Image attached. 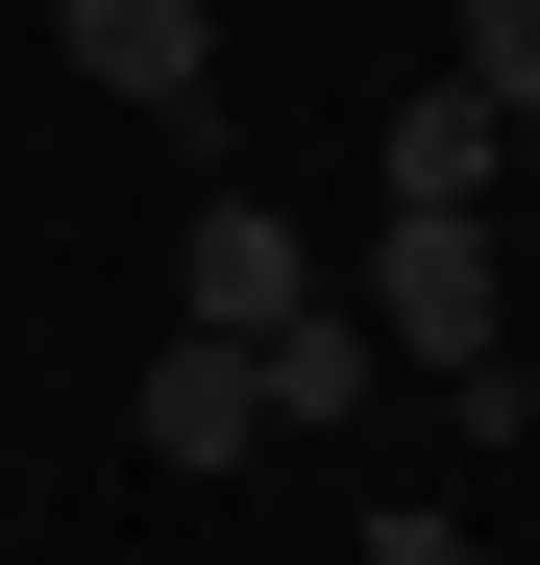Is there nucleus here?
Masks as SVG:
<instances>
[{"mask_svg":"<svg viewBox=\"0 0 540 565\" xmlns=\"http://www.w3.org/2000/svg\"><path fill=\"white\" fill-rule=\"evenodd\" d=\"M369 565H492V541L467 516H369Z\"/></svg>","mask_w":540,"mask_h":565,"instance_id":"obj_8","label":"nucleus"},{"mask_svg":"<svg viewBox=\"0 0 540 565\" xmlns=\"http://www.w3.org/2000/svg\"><path fill=\"white\" fill-rule=\"evenodd\" d=\"M442 74H467L492 124H540V0H467V50H442Z\"/></svg>","mask_w":540,"mask_h":565,"instance_id":"obj_7","label":"nucleus"},{"mask_svg":"<svg viewBox=\"0 0 540 565\" xmlns=\"http://www.w3.org/2000/svg\"><path fill=\"white\" fill-rule=\"evenodd\" d=\"M492 172H516V124L467 99V74H418L393 99V222H492Z\"/></svg>","mask_w":540,"mask_h":565,"instance_id":"obj_5","label":"nucleus"},{"mask_svg":"<svg viewBox=\"0 0 540 565\" xmlns=\"http://www.w3.org/2000/svg\"><path fill=\"white\" fill-rule=\"evenodd\" d=\"M369 344L442 369V394L516 369V270H492V222H393V246H369Z\"/></svg>","mask_w":540,"mask_h":565,"instance_id":"obj_1","label":"nucleus"},{"mask_svg":"<svg viewBox=\"0 0 540 565\" xmlns=\"http://www.w3.org/2000/svg\"><path fill=\"white\" fill-rule=\"evenodd\" d=\"M50 50L99 74V99H197V74H222V0H50Z\"/></svg>","mask_w":540,"mask_h":565,"instance_id":"obj_4","label":"nucleus"},{"mask_svg":"<svg viewBox=\"0 0 540 565\" xmlns=\"http://www.w3.org/2000/svg\"><path fill=\"white\" fill-rule=\"evenodd\" d=\"M172 320H197V344H270V320H320V246L270 222V198H197V246H172Z\"/></svg>","mask_w":540,"mask_h":565,"instance_id":"obj_2","label":"nucleus"},{"mask_svg":"<svg viewBox=\"0 0 540 565\" xmlns=\"http://www.w3.org/2000/svg\"><path fill=\"white\" fill-rule=\"evenodd\" d=\"M123 418H148V467H197V492H222V467H270V369H246V344H197V320H172Z\"/></svg>","mask_w":540,"mask_h":565,"instance_id":"obj_3","label":"nucleus"},{"mask_svg":"<svg viewBox=\"0 0 540 565\" xmlns=\"http://www.w3.org/2000/svg\"><path fill=\"white\" fill-rule=\"evenodd\" d=\"M516 418H540V344H516Z\"/></svg>","mask_w":540,"mask_h":565,"instance_id":"obj_9","label":"nucleus"},{"mask_svg":"<svg viewBox=\"0 0 540 565\" xmlns=\"http://www.w3.org/2000/svg\"><path fill=\"white\" fill-rule=\"evenodd\" d=\"M246 369H270V443H344V418H369V320H270Z\"/></svg>","mask_w":540,"mask_h":565,"instance_id":"obj_6","label":"nucleus"}]
</instances>
